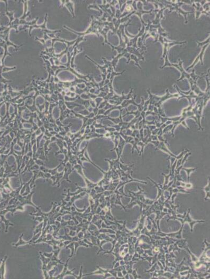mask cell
I'll return each mask as SVG.
<instances>
[{
    "label": "cell",
    "mask_w": 210,
    "mask_h": 279,
    "mask_svg": "<svg viewBox=\"0 0 210 279\" xmlns=\"http://www.w3.org/2000/svg\"><path fill=\"white\" fill-rule=\"evenodd\" d=\"M7 256H5L3 259L2 262L0 266V279L4 278V273H5V265L6 260L7 259Z\"/></svg>",
    "instance_id": "cell-1"
},
{
    "label": "cell",
    "mask_w": 210,
    "mask_h": 279,
    "mask_svg": "<svg viewBox=\"0 0 210 279\" xmlns=\"http://www.w3.org/2000/svg\"><path fill=\"white\" fill-rule=\"evenodd\" d=\"M69 259H70V258H69V260H68V261H67V263H66V265L65 266V268H64V271H63V272L62 273V274H61V275H60V277H57L56 278H63V277H64L65 275H67V274H71V275H73L74 276L76 277V275H75L74 274H73L71 271H69L67 270V264H68V261H69Z\"/></svg>",
    "instance_id": "cell-2"
}]
</instances>
